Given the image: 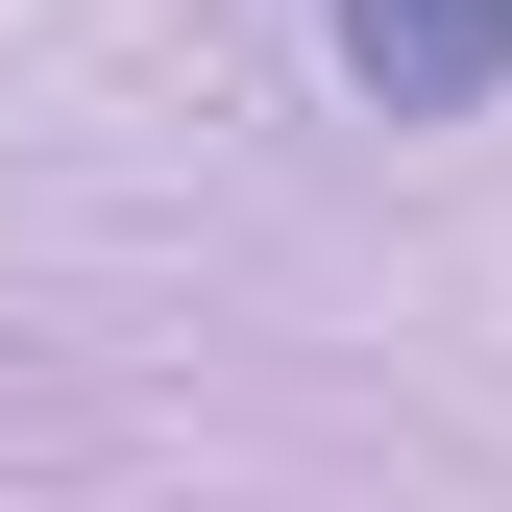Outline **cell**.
Listing matches in <instances>:
<instances>
[{
    "mask_svg": "<svg viewBox=\"0 0 512 512\" xmlns=\"http://www.w3.org/2000/svg\"><path fill=\"white\" fill-rule=\"evenodd\" d=\"M317 25H342V74L391 122H488L512 98V0H317Z\"/></svg>",
    "mask_w": 512,
    "mask_h": 512,
    "instance_id": "cell-1",
    "label": "cell"
}]
</instances>
